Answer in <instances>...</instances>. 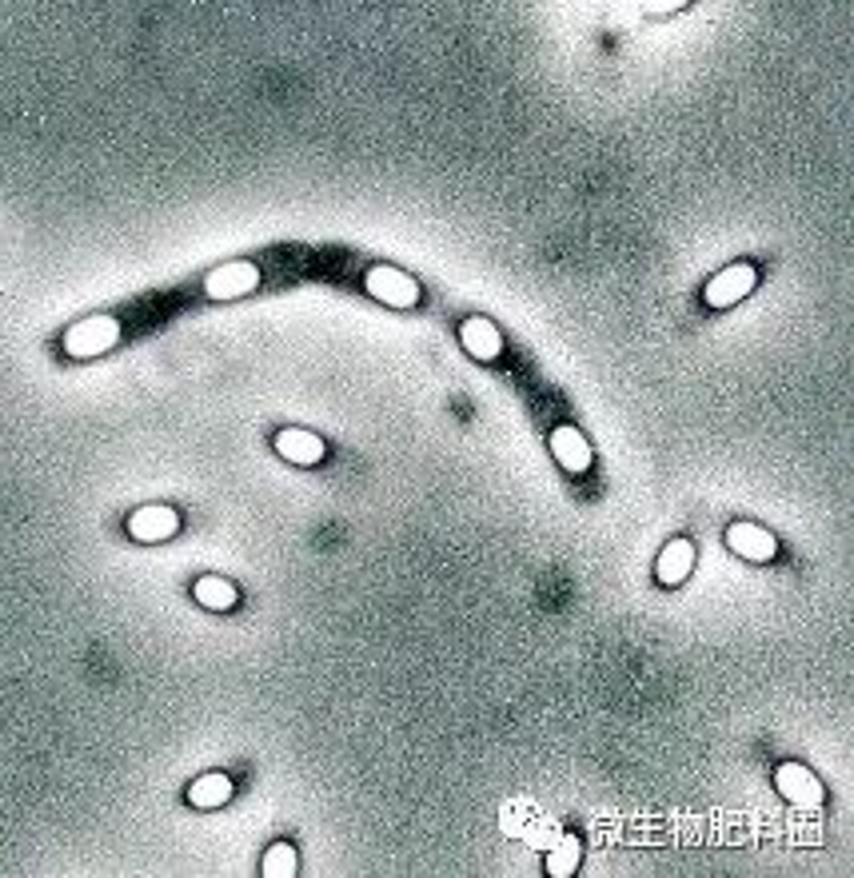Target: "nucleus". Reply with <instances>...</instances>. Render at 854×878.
Masks as SVG:
<instances>
[{
  "mask_svg": "<svg viewBox=\"0 0 854 878\" xmlns=\"http://www.w3.org/2000/svg\"><path fill=\"white\" fill-rule=\"evenodd\" d=\"M120 343V320L117 316H88V320L73 323L65 332V352L73 360H92V355H105L108 348Z\"/></svg>",
  "mask_w": 854,
  "mask_h": 878,
  "instance_id": "obj_1",
  "label": "nucleus"
},
{
  "mask_svg": "<svg viewBox=\"0 0 854 878\" xmlns=\"http://www.w3.org/2000/svg\"><path fill=\"white\" fill-rule=\"evenodd\" d=\"M363 288L372 292L380 304H387V308H416L419 304L416 279L399 268H387V264H375V268L363 276Z\"/></svg>",
  "mask_w": 854,
  "mask_h": 878,
  "instance_id": "obj_2",
  "label": "nucleus"
},
{
  "mask_svg": "<svg viewBox=\"0 0 854 878\" xmlns=\"http://www.w3.org/2000/svg\"><path fill=\"white\" fill-rule=\"evenodd\" d=\"M256 288H260V268L252 260L220 264V268H212L208 279H204L208 300H236V296H248V292H256Z\"/></svg>",
  "mask_w": 854,
  "mask_h": 878,
  "instance_id": "obj_3",
  "label": "nucleus"
},
{
  "mask_svg": "<svg viewBox=\"0 0 854 878\" xmlns=\"http://www.w3.org/2000/svg\"><path fill=\"white\" fill-rule=\"evenodd\" d=\"M755 284H758V276L751 264H731V268H723L711 284H707L703 300L711 304V308H731V304H738L743 296H751Z\"/></svg>",
  "mask_w": 854,
  "mask_h": 878,
  "instance_id": "obj_4",
  "label": "nucleus"
},
{
  "mask_svg": "<svg viewBox=\"0 0 854 878\" xmlns=\"http://www.w3.org/2000/svg\"><path fill=\"white\" fill-rule=\"evenodd\" d=\"M775 787H779L782 799L795 806H819L822 799H826L822 782L814 779L811 767H802V762H782L779 771H775Z\"/></svg>",
  "mask_w": 854,
  "mask_h": 878,
  "instance_id": "obj_5",
  "label": "nucleus"
},
{
  "mask_svg": "<svg viewBox=\"0 0 854 878\" xmlns=\"http://www.w3.org/2000/svg\"><path fill=\"white\" fill-rule=\"evenodd\" d=\"M176 531H180V515L172 512L168 504L140 507L129 519V536L136 539V544H164V539H172Z\"/></svg>",
  "mask_w": 854,
  "mask_h": 878,
  "instance_id": "obj_6",
  "label": "nucleus"
},
{
  "mask_svg": "<svg viewBox=\"0 0 854 878\" xmlns=\"http://www.w3.org/2000/svg\"><path fill=\"white\" fill-rule=\"evenodd\" d=\"M547 443H551V456H556V463L563 468V472L571 475H583L591 468V443L588 436L579 428H571V424H559L551 436H547Z\"/></svg>",
  "mask_w": 854,
  "mask_h": 878,
  "instance_id": "obj_7",
  "label": "nucleus"
},
{
  "mask_svg": "<svg viewBox=\"0 0 854 878\" xmlns=\"http://www.w3.org/2000/svg\"><path fill=\"white\" fill-rule=\"evenodd\" d=\"M726 547H731L735 556L751 559V563H770V559L779 556V539L758 524H731V531H726Z\"/></svg>",
  "mask_w": 854,
  "mask_h": 878,
  "instance_id": "obj_8",
  "label": "nucleus"
},
{
  "mask_svg": "<svg viewBox=\"0 0 854 878\" xmlns=\"http://www.w3.org/2000/svg\"><path fill=\"white\" fill-rule=\"evenodd\" d=\"M460 343H463V352H468L471 360H483V364L500 360V352H503L500 328H495L492 320H483V316H471V320H463Z\"/></svg>",
  "mask_w": 854,
  "mask_h": 878,
  "instance_id": "obj_9",
  "label": "nucleus"
},
{
  "mask_svg": "<svg viewBox=\"0 0 854 878\" xmlns=\"http://www.w3.org/2000/svg\"><path fill=\"white\" fill-rule=\"evenodd\" d=\"M276 451L284 456V460H292V463H299V468H311V463H320L324 460V439L316 436V431H304V428H284L280 431L276 439Z\"/></svg>",
  "mask_w": 854,
  "mask_h": 878,
  "instance_id": "obj_10",
  "label": "nucleus"
},
{
  "mask_svg": "<svg viewBox=\"0 0 854 878\" xmlns=\"http://www.w3.org/2000/svg\"><path fill=\"white\" fill-rule=\"evenodd\" d=\"M694 568V547L691 539H671V544L663 547L659 559H655V579H659L663 588H679Z\"/></svg>",
  "mask_w": 854,
  "mask_h": 878,
  "instance_id": "obj_11",
  "label": "nucleus"
},
{
  "mask_svg": "<svg viewBox=\"0 0 854 878\" xmlns=\"http://www.w3.org/2000/svg\"><path fill=\"white\" fill-rule=\"evenodd\" d=\"M232 779L225 771H212V775H200V779L188 787V803L204 806V811H212V806H225L232 799Z\"/></svg>",
  "mask_w": 854,
  "mask_h": 878,
  "instance_id": "obj_12",
  "label": "nucleus"
},
{
  "mask_svg": "<svg viewBox=\"0 0 854 878\" xmlns=\"http://www.w3.org/2000/svg\"><path fill=\"white\" fill-rule=\"evenodd\" d=\"M579 855H583V846H579V838L576 835H559L556 843L547 846V875H556V878H567V875H576L579 870Z\"/></svg>",
  "mask_w": 854,
  "mask_h": 878,
  "instance_id": "obj_13",
  "label": "nucleus"
},
{
  "mask_svg": "<svg viewBox=\"0 0 854 878\" xmlns=\"http://www.w3.org/2000/svg\"><path fill=\"white\" fill-rule=\"evenodd\" d=\"M193 595H196V603H204L208 611H232L236 607V588L228 583V579H220V575H204V579H196V588H193Z\"/></svg>",
  "mask_w": 854,
  "mask_h": 878,
  "instance_id": "obj_14",
  "label": "nucleus"
},
{
  "mask_svg": "<svg viewBox=\"0 0 854 878\" xmlns=\"http://www.w3.org/2000/svg\"><path fill=\"white\" fill-rule=\"evenodd\" d=\"M296 867H299L296 846H288V843L267 846V855H264V875L267 878H292L296 875Z\"/></svg>",
  "mask_w": 854,
  "mask_h": 878,
  "instance_id": "obj_15",
  "label": "nucleus"
},
{
  "mask_svg": "<svg viewBox=\"0 0 854 878\" xmlns=\"http://www.w3.org/2000/svg\"><path fill=\"white\" fill-rule=\"evenodd\" d=\"M559 835H563V826H559V823H551V819H535V823L524 831V838H527V843H532V846H539V850H547V846L556 843Z\"/></svg>",
  "mask_w": 854,
  "mask_h": 878,
  "instance_id": "obj_16",
  "label": "nucleus"
},
{
  "mask_svg": "<svg viewBox=\"0 0 854 878\" xmlns=\"http://www.w3.org/2000/svg\"><path fill=\"white\" fill-rule=\"evenodd\" d=\"M527 811H532L527 803H507V806H503V831H507L512 838H524V831L532 826V823H527Z\"/></svg>",
  "mask_w": 854,
  "mask_h": 878,
  "instance_id": "obj_17",
  "label": "nucleus"
},
{
  "mask_svg": "<svg viewBox=\"0 0 854 878\" xmlns=\"http://www.w3.org/2000/svg\"><path fill=\"white\" fill-rule=\"evenodd\" d=\"M679 9H683V4H647L643 12H647V17H671V12H679Z\"/></svg>",
  "mask_w": 854,
  "mask_h": 878,
  "instance_id": "obj_18",
  "label": "nucleus"
}]
</instances>
